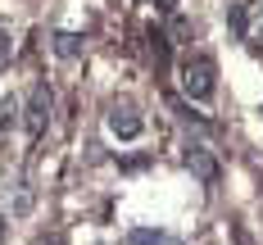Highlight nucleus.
Wrapping results in <instances>:
<instances>
[{
  "instance_id": "nucleus-1",
  "label": "nucleus",
  "mask_w": 263,
  "mask_h": 245,
  "mask_svg": "<svg viewBox=\"0 0 263 245\" xmlns=\"http://www.w3.org/2000/svg\"><path fill=\"white\" fill-rule=\"evenodd\" d=\"M213 59L209 54H186L182 64H177V82H182V91L191 100H209L213 96Z\"/></svg>"
},
{
  "instance_id": "nucleus-2",
  "label": "nucleus",
  "mask_w": 263,
  "mask_h": 245,
  "mask_svg": "<svg viewBox=\"0 0 263 245\" xmlns=\"http://www.w3.org/2000/svg\"><path fill=\"white\" fill-rule=\"evenodd\" d=\"M182 163L204 182V186H218V159H213V150L200 141V136H186V145H182Z\"/></svg>"
},
{
  "instance_id": "nucleus-3",
  "label": "nucleus",
  "mask_w": 263,
  "mask_h": 245,
  "mask_svg": "<svg viewBox=\"0 0 263 245\" xmlns=\"http://www.w3.org/2000/svg\"><path fill=\"white\" fill-rule=\"evenodd\" d=\"M50 114H54V96L50 86H32V96H27V109H23V123L32 136H41L50 127Z\"/></svg>"
},
{
  "instance_id": "nucleus-4",
  "label": "nucleus",
  "mask_w": 263,
  "mask_h": 245,
  "mask_svg": "<svg viewBox=\"0 0 263 245\" xmlns=\"http://www.w3.org/2000/svg\"><path fill=\"white\" fill-rule=\"evenodd\" d=\"M109 132L118 136V141H132V136H141V127H145V118L136 114L132 105H109Z\"/></svg>"
},
{
  "instance_id": "nucleus-5",
  "label": "nucleus",
  "mask_w": 263,
  "mask_h": 245,
  "mask_svg": "<svg viewBox=\"0 0 263 245\" xmlns=\"http://www.w3.org/2000/svg\"><path fill=\"white\" fill-rule=\"evenodd\" d=\"M145 41H150V59H155L159 68H168V64H173V41H168V32L150 27V32H145Z\"/></svg>"
},
{
  "instance_id": "nucleus-6",
  "label": "nucleus",
  "mask_w": 263,
  "mask_h": 245,
  "mask_svg": "<svg viewBox=\"0 0 263 245\" xmlns=\"http://www.w3.org/2000/svg\"><path fill=\"white\" fill-rule=\"evenodd\" d=\"M50 46H54V54H59V59H78L86 41H82L78 32H54V36H50Z\"/></svg>"
},
{
  "instance_id": "nucleus-7",
  "label": "nucleus",
  "mask_w": 263,
  "mask_h": 245,
  "mask_svg": "<svg viewBox=\"0 0 263 245\" xmlns=\"http://www.w3.org/2000/svg\"><path fill=\"white\" fill-rule=\"evenodd\" d=\"M227 23H232V36L245 41V32H250V5H245V0H236V5L227 9Z\"/></svg>"
},
{
  "instance_id": "nucleus-8",
  "label": "nucleus",
  "mask_w": 263,
  "mask_h": 245,
  "mask_svg": "<svg viewBox=\"0 0 263 245\" xmlns=\"http://www.w3.org/2000/svg\"><path fill=\"white\" fill-rule=\"evenodd\" d=\"M127 241H132V245H182L177 236H168V232H150V227H136Z\"/></svg>"
},
{
  "instance_id": "nucleus-9",
  "label": "nucleus",
  "mask_w": 263,
  "mask_h": 245,
  "mask_svg": "<svg viewBox=\"0 0 263 245\" xmlns=\"http://www.w3.org/2000/svg\"><path fill=\"white\" fill-rule=\"evenodd\" d=\"M18 114H23V105H18L14 96H5V100H0V132H9V127L18 123Z\"/></svg>"
},
{
  "instance_id": "nucleus-10",
  "label": "nucleus",
  "mask_w": 263,
  "mask_h": 245,
  "mask_svg": "<svg viewBox=\"0 0 263 245\" xmlns=\"http://www.w3.org/2000/svg\"><path fill=\"white\" fill-rule=\"evenodd\" d=\"M9 59H14V36H9V32L0 27V73L9 68Z\"/></svg>"
},
{
  "instance_id": "nucleus-11",
  "label": "nucleus",
  "mask_w": 263,
  "mask_h": 245,
  "mask_svg": "<svg viewBox=\"0 0 263 245\" xmlns=\"http://www.w3.org/2000/svg\"><path fill=\"white\" fill-rule=\"evenodd\" d=\"M36 245H64V241H59V236H41Z\"/></svg>"
},
{
  "instance_id": "nucleus-12",
  "label": "nucleus",
  "mask_w": 263,
  "mask_h": 245,
  "mask_svg": "<svg viewBox=\"0 0 263 245\" xmlns=\"http://www.w3.org/2000/svg\"><path fill=\"white\" fill-rule=\"evenodd\" d=\"M0 241H5V218H0Z\"/></svg>"
}]
</instances>
